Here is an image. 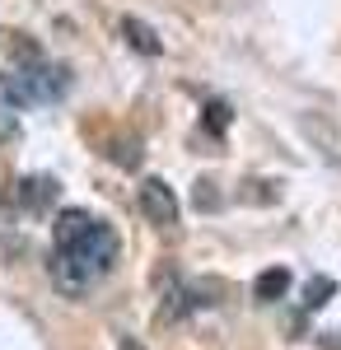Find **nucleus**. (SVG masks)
I'll return each instance as SVG.
<instances>
[{"instance_id": "4", "label": "nucleus", "mask_w": 341, "mask_h": 350, "mask_svg": "<svg viewBox=\"0 0 341 350\" xmlns=\"http://www.w3.org/2000/svg\"><path fill=\"white\" fill-rule=\"evenodd\" d=\"M61 187H56L52 173H24L19 183H14V206L24 211V215H42V211H52Z\"/></svg>"}, {"instance_id": "2", "label": "nucleus", "mask_w": 341, "mask_h": 350, "mask_svg": "<svg viewBox=\"0 0 341 350\" xmlns=\"http://www.w3.org/2000/svg\"><path fill=\"white\" fill-rule=\"evenodd\" d=\"M52 252L75 257L79 267H89L103 280L108 271L117 267V234L94 211H61L52 224Z\"/></svg>"}, {"instance_id": "8", "label": "nucleus", "mask_w": 341, "mask_h": 350, "mask_svg": "<svg viewBox=\"0 0 341 350\" xmlns=\"http://www.w3.org/2000/svg\"><path fill=\"white\" fill-rule=\"evenodd\" d=\"M122 33H127V42H131V47H136L140 56H159V52H164L159 33H155L150 24H140V19H131V14L122 19Z\"/></svg>"}, {"instance_id": "9", "label": "nucleus", "mask_w": 341, "mask_h": 350, "mask_svg": "<svg viewBox=\"0 0 341 350\" xmlns=\"http://www.w3.org/2000/svg\"><path fill=\"white\" fill-rule=\"evenodd\" d=\"M229 122H234L229 103H206V117H201V126H206L210 135H225V131H229Z\"/></svg>"}, {"instance_id": "6", "label": "nucleus", "mask_w": 341, "mask_h": 350, "mask_svg": "<svg viewBox=\"0 0 341 350\" xmlns=\"http://www.w3.org/2000/svg\"><path fill=\"white\" fill-rule=\"evenodd\" d=\"M140 211L150 215V224H178V215H183V206H178V196H173V187L164 183V178H145L140 183Z\"/></svg>"}, {"instance_id": "12", "label": "nucleus", "mask_w": 341, "mask_h": 350, "mask_svg": "<svg viewBox=\"0 0 341 350\" xmlns=\"http://www.w3.org/2000/svg\"><path fill=\"white\" fill-rule=\"evenodd\" d=\"M117 350H145L140 341H136L131 332H117Z\"/></svg>"}, {"instance_id": "11", "label": "nucleus", "mask_w": 341, "mask_h": 350, "mask_svg": "<svg viewBox=\"0 0 341 350\" xmlns=\"http://www.w3.org/2000/svg\"><path fill=\"white\" fill-rule=\"evenodd\" d=\"M14 140H19V108L0 98V145H14Z\"/></svg>"}, {"instance_id": "1", "label": "nucleus", "mask_w": 341, "mask_h": 350, "mask_svg": "<svg viewBox=\"0 0 341 350\" xmlns=\"http://www.w3.org/2000/svg\"><path fill=\"white\" fill-rule=\"evenodd\" d=\"M66 89H71V70L52 56H42V47H33V42H19L14 66L0 75V98L10 108H33V103L47 108L66 98Z\"/></svg>"}, {"instance_id": "10", "label": "nucleus", "mask_w": 341, "mask_h": 350, "mask_svg": "<svg viewBox=\"0 0 341 350\" xmlns=\"http://www.w3.org/2000/svg\"><path fill=\"white\" fill-rule=\"evenodd\" d=\"M332 295H337V285L327 275H318V280H309V290H304V308H323Z\"/></svg>"}, {"instance_id": "3", "label": "nucleus", "mask_w": 341, "mask_h": 350, "mask_svg": "<svg viewBox=\"0 0 341 350\" xmlns=\"http://www.w3.org/2000/svg\"><path fill=\"white\" fill-rule=\"evenodd\" d=\"M47 275H52V285L66 299H84L94 285H99V275H94L89 267H79L75 257H66V252H52V257H47Z\"/></svg>"}, {"instance_id": "5", "label": "nucleus", "mask_w": 341, "mask_h": 350, "mask_svg": "<svg viewBox=\"0 0 341 350\" xmlns=\"http://www.w3.org/2000/svg\"><path fill=\"white\" fill-rule=\"evenodd\" d=\"M299 131L309 135V145H314L323 159L341 168V122L337 117H327V112H304V117H299Z\"/></svg>"}, {"instance_id": "7", "label": "nucleus", "mask_w": 341, "mask_h": 350, "mask_svg": "<svg viewBox=\"0 0 341 350\" xmlns=\"http://www.w3.org/2000/svg\"><path fill=\"white\" fill-rule=\"evenodd\" d=\"M253 295H257V304H276V299H286L290 295V271L286 267L262 271V275L253 280Z\"/></svg>"}]
</instances>
